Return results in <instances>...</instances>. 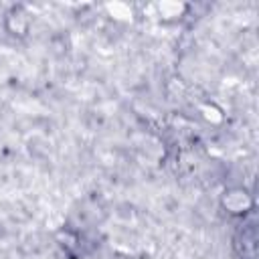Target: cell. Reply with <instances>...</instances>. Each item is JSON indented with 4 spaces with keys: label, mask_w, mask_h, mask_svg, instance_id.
Here are the masks:
<instances>
[{
    "label": "cell",
    "mask_w": 259,
    "mask_h": 259,
    "mask_svg": "<svg viewBox=\"0 0 259 259\" xmlns=\"http://www.w3.org/2000/svg\"><path fill=\"white\" fill-rule=\"evenodd\" d=\"M219 206L233 219H245L255 208V196L245 186H227L219 196Z\"/></svg>",
    "instance_id": "1"
},
{
    "label": "cell",
    "mask_w": 259,
    "mask_h": 259,
    "mask_svg": "<svg viewBox=\"0 0 259 259\" xmlns=\"http://www.w3.org/2000/svg\"><path fill=\"white\" fill-rule=\"evenodd\" d=\"M2 28L10 38L24 40L32 30V16L24 4H12L2 16Z\"/></svg>",
    "instance_id": "2"
},
{
    "label": "cell",
    "mask_w": 259,
    "mask_h": 259,
    "mask_svg": "<svg viewBox=\"0 0 259 259\" xmlns=\"http://www.w3.org/2000/svg\"><path fill=\"white\" fill-rule=\"evenodd\" d=\"M188 8H190V6H188L186 2H176V0H162V2H154V4H152L154 16H158L162 22L180 20L182 16H186Z\"/></svg>",
    "instance_id": "3"
},
{
    "label": "cell",
    "mask_w": 259,
    "mask_h": 259,
    "mask_svg": "<svg viewBox=\"0 0 259 259\" xmlns=\"http://www.w3.org/2000/svg\"><path fill=\"white\" fill-rule=\"evenodd\" d=\"M55 241H57V245L63 249V251H69V253H73V251H77V247H79V235L73 231V229H59L57 233H55Z\"/></svg>",
    "instance_id": "4"
},
{
    "label": "cell",
    "mask_w": 259,
    "mask_h": 259,
    "mask_svg": "<svg viewBox=\"0 0 259 259\" xmlns=\"http://www.w3.org/2000/svg\"><path fill=\"white\" fill-rule=\"evenodd\" d=\"M105 10H107V14L111 16V18H121V20H130L132 16H134V8L130 6V4H125V2H109V4H105Z\"/></svg>",
    "instance_id": "5"
},
{
    "label": "cell",
    "mask_w": 259,
    "mask_h": 259,
    "mask_svg": "<svg viewBox=\"0 0 259 259\" xmlns=\"http://www.w3.org/2000/svg\"><path fill=\"white\" fill-rule=\"evenodd\" d=\"M198 113H200V117H202L204 121H208V123H221V121H223V111H221L214 103H210V101L202 103V105L198 107Z\"/></svg>",
    "instance_id": "6"
}]
</instances>
